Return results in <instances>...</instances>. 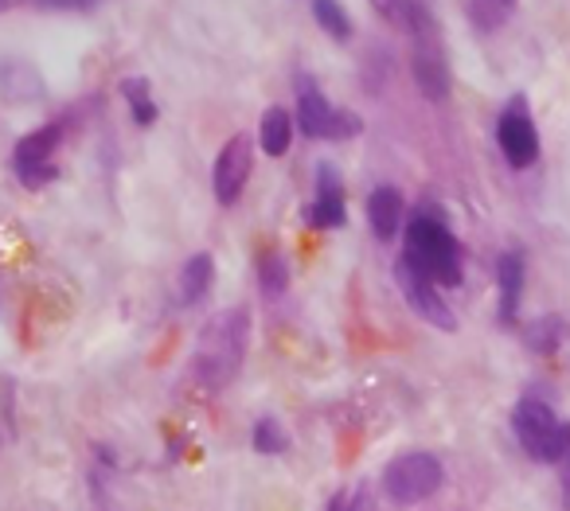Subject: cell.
Wrapping results in <instances>:
<instances>
[{
	"instance_id": "obj_23",
	"label": "cell",
	"mask_w": 570,
	"mask_h": 511,
	"mask_svg": "<svg viewBox=\"0 0 570 511\" xmlns=\"http://www.w3.org/2000/svg\"><path fill=\"white\" fill-rule=\"evenodd\" d=\"M16 4V0H9ZM20 4H32V9H44V12H90L98 9L102 0H20Z\"/></svg>"
},
{
	"instance_id": "obj_3",
	"label": "cell",
	"mask_w": 570,
	"mask_h": 511,
	"mask_svg": "<svg viewBox=\"0 0 570 511\" xmlns=\"http://www.w3.org/2000/svg\"><path fill=\"white\" fill-rule=\"evenodd\" d=\"M512 429L516 441L524 446V453L539 457V461H562L567 457V441L570 434L559 426L555 410L539 399H524L512 410Z\"/></svg>"
},
{
	"instance_id": "obj_4",
	"label": "cell",
	"mask_w": 570,
	"mask_h": 511,
	"mask_svg": "<svg viewBox=\"0 0 570 511\" xmlns=\"http://www.w3.org/2000/svg\"><path fill=\"white\" fill-rule=\"evenodd\" d=\"M298 125L305 137L317 141H344L364 130V121L355 118L352 110H337L313 78H301L298 86Z\"/></svg>"
},
{
	"instance_id": "obj_17",
	"label": "cell",
	"mask_w": 570,
	"mask_h": 511,
	"mask_svg": "<svg viewBox=\"0 0 570 511\" xmlns=\"http://www.w3.org/2000/svg\"><path fill=\"white\" fill-rule=\"evenodd\" d=\"M258 289H263V297L278 301L286 289H290V266L281 258V251H263L258 254Z\"/></svg>"
},
{
	"instance_id": "obj_2",
	"label": "cell",
	"mask_w": 570,
	"mask_h": 511,
	"mask_svg": "<svg viewBox=\"0 0 570 511\" xmlns=\"http://www.w3.org/2000/svg\"><path fill=\"white\" fill-rule=\"evenodd\" d=\"M402 258H411L438 285H461V242L438 215H414L407 223Z\"/></svg>"
},
{
	"instance_id": "obj_24",
	"label": "cell",
	"mask_w": 570,
	"mask_h": 511,
	"mask_svg": "<svg viewBox=\"0 0 570 511\" xmlns=\"http://www.w3.org/2000/svg\"><path fill=\"white\" fill-rule=\"evenodd\" d=\"M332 511H352V503H344V500H337V503H332Z\"/></svg>"
},
{
	"instance_id": "obj_6",
	"label": "cell",
	"mask_w": 570,
	"mask_h": 511,
	"mask_svg": "<svg viewBox=\"0 0 570 511\" xmlns=\"http://www.w3.org/2000/svg\"><path fill=\"white\" fill-rule=\"evenodd\" d=\"M63 121H47L39 130H32L28 137H20V145L12 149V172L20 177L24 187H44L59 177L56 153L63 145Z\"/></svg>"
},
{
	"instance_id": "obj_12",
	"label": "cell",
	"mask_w": 570,
	"mask_h": 511,
	"mask_svg": "<svg viewBox=\"0 0 570 511\" xmlns=\"http://www.w3.org/2000/svg\"><path fill=\"white\" fill-rule=\"evenodd\" d=\"M527 281V261L520 251H505L496 258V289H500V320L512 325L520 313V297H524Z\"/></svg>"
},
{
	"instance_id": "obj_18",
	"label": "cell",
	"mask_w": 570,
	"mask_h": 511,
	"mask_svg": "<svg viewBox=\"0 0 570 511\" xmlns=\"http://www.w3.org/2000/svg\"><path fill=\"white\" fill-rule=\"evenodd\" d=\"M122 98L130 102V113L137 125H153V121H157V102H153L149 83H145V78H125Z\"/></svg>"
},
{
	"instance_id": "obj_9",
	"label": "cell",
	"mask_w": 570,
	"mask_h": 511,
	"mask_svg": "<svg viewBox=\"0 0 570 511\" xmlns=\"http://www.w3.org/2000/svg\"><path fill=\"white\" fill-rule=\"evenodd\" d=\"M254 172V145L251 133H234L216 157V168H211V192H216L219 207H234L239 196H243L246 180Z\"/></svg>"
},
{
	"instance_id": "obj_7",
	"label": "cell",
	"mask_w": 570,
	"mask_h": 511,
	"mask_svg": "<svg viewBox=\"0 0 570 511\" xmlns=\"http://www.w3.org/2000/svg\"><path fill=\"white\" fill-rule=\"evenodd\" d=\"M395 285H399L402 301H407V305H411L414 313L426 320V325L441 328V332H458V316H453V308L441 301L438 281L426 278V273H422L411 258L395 261Z\"/></svg>"
},
{
	"instance_id": "obj_8",
	"label": "cell",
	"mask_w": 570,
	"mask_h": 511,
	"mask_svg": "<svg viewBox=\"0 0 570 511\" xmlns=\"http://www.w3.org/2000/svg\"><path fill=\"white\" fill-rule=\"evenodd\" d=\"M496 141L500 153L512 168H532L539 160V130H535L532 110H527L524 94H516L512 102L496 118Z\"/></svg>"
},
{
	"instance_id": "obj_13",
	"label": "cell",
	"mask_w": 570,
	"mask_h": 511,
	"mask_svg": "<svg viewBox=\"0 0 570 511\" xmlns=\"http://www.w3.org/2000/svg\"><path fill=\"white\" fill-rule=\"evenodd\" d=\"M367 227L379 242H391L402 227V196L399 187L384 184L375 187L372 196H367Z\"/></svg>"
},
{
	"instance_id": "obj_5",
	"label": "cell",
	"mask_w": 570,
	"mask_h": 511,
	"mask_svg": "<svg viewBox=\"0 0 570 511\" xmlns=\"http://www.w3.org/2000/svg\"><path fill=\"white\" fill-rule=\"evenodd\" d=\"M441 480H446V469L434 453H402L387 465L384 492L395 503H422L438 492Z\"/></svg>"
},
{
	"instance_id": "obj_14",
	"label": "cell",
	"mask_w": 570,
	"mask_h": 511,
	"mask_svg": "<svg viewBox=\"0 0 570 511\" xmlns=\"http://www.w3.org/2000/svg\"><path fill=\"white\" fill-rule=\"evenodd\" d=\"M211 281H216V258L211 254H192L184 261V270H180V301L199 305L211 293Z\"/></svg>"
},
{
	"instance_id": "obj_16",
	"label": "cell",
	"mask_w": 570,
	"mask_h": 511,
	"mask_svg": "<svg viewBox=\"0 0 570 511\" xmlns=\"http://www.w3.org/2000/svg\"><path fill=\"white\" fill-rule=\"evenodd\" d=\"M258 141L270 157H286L290 153V141H293V113L286 106H270L263 113V130H258Z\"/></svg>"
},
{
	"instance_id": "obj_20",
	"label": "cell",
	"mask_w": 570,
	"mask_h": 511,
	"mask_svg": "<svg viewBox=\"0 0 570 511\" xmlns=\"http://www.w3.org/2000/svg\"><path fill=\"white\" fill-rule=\"evenodd\" d=\"M562 328H567L562 325V316H539V320L527 325V348L539 355H551L562 340Z\"/></svg>"
},
{
	"instance_id": "obj_1",
	"label": "cell",
	"mask_w": 570,
	"mask_h": 511,
	"mask_svg": "<svg viewBox=\"0 0 570 511\" xmlns=\"http://www.w3.org/2000/svg\"><path fill=\"white\" fill-rule=\"evenodd\" d=\"M246 344H251V313L246 308H227L211 316L199 332L196 355H192V379L204 391H223L234 375L243 372Z\"/></svg>"
},
{
	"instance_id": "obj_19",
	"label": "cell",
	"mask_w": 570,
	"mask_h": 511,
	"mask_svg": "<svg viewBox=\"0 0 570 511\" xmlns=\"http://www.w3.org/2000/svg\"><path fill=\"white\" fill-rule=\"evenodd\" d=\"M313 20H317L332 39H340V44L352 39V20L340 9V0H313Z\"/></svg>"
},
{
	"instance_id": "obj_10",
	"label": "cell",
	"mask_w": 570,
	"mask_h": 511,
	"mask_svg": "<svg viewBox=\"0 0 570 511\" xmlns=\"http://www.w3.org/2000/svg\"><path fill=\"white\" fill-rule=\"evenodd\" d=\"M411 75L419 83V90L430 98V102H446L449 90H453V75H449L446 66V56H441V47L426 36H414V51H411Z\"/></svg>"
},
{
	"instance_id": "obj_22",
	"label": "cell",
	"mask_w": 570,
	"mask_h": 511,
	"mask_svg": "<svg viewBox=\"0 0 570 511\" xmlns=\"http://www.w3.org/2000/svg\"><path fill=\"white\" fill-rule=\"evenodd\" d=\"M251 441H254V449H258V453H266V457L286 453V449H290V437H286V429H281L274 418H258Z\"/></svg>"
},
{
	"instance_id": "obj_21",
	"label": "cell",
	"mask_w": 570,
	"mask_h": 511,
	"mask_svg": "<svg viewBox=\"0 0 570 511\" xmlns=\"http://www.w3.org/2000/svg\"><path fill=\"white\" fill-rule=\"evenodd\" d=\"M512 12H516V0H473V4H469V20L477 24V32H496Z\"/></svg>"
},
{
	"instance_id": "obj_15",
	"label": "cell",
	"mask_w": 570,
	"mask_h": 511,
	"mask_svg": "<svg viewBox=\"0 0 570 511\" xmlns=\"http://www.w3.org/2000/svg\"><path fill=\"white\" fill-rule=\"evenodd\" d=\"M372 9L399 32H411V36H426L430 32V16L422 9L419 0H372Z\"/></svg>"
},
{
	"instance_id": "obj_11",
	"label": "cell",
	"mask_w": 570,
	"mask_h": 511,
	"mask_svg": "<svg viewBox=\"0 0 570 511\" xmlns=\"http://www.w3.org/2000/svg\"><path fill=\"white\" fill-rule=\"evenodd\" d=\"M344 219H348L344 184H340L337 168L320 165L317 168V196H313V204L305 207V227H313V231H337V227H344Z\"/></svg>"
}]
</instances>
